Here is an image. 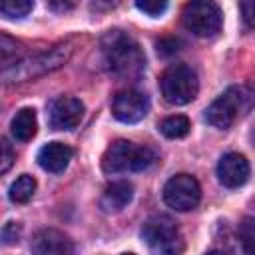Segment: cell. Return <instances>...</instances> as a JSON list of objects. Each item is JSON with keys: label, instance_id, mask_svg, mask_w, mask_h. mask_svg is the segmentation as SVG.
<instances>
[{"label": "cell", "instance_id": "obj_26", "mask_svg": "<svg viewBox=\"0 0 255 255\" xmlns=\"http://www.w3.org/2000/svg\"><path fill=\"white\" fill-rule=\"evenodd\" d=\"M179 40H175V38H165V40H159L157 42V52H161V54H173V52H177L179 48Z\"/></svg>", "mask_w": 255, "mask_h": 255}, {"label": "cell", "instance_id": "obj_10", "mask_svg": "<svg viewBox=\"0 0 255 255\" xmlns=\"http://www.w3.org/2000/svg\"><path fill=\"white\" fill-rule=\"evenodd\" d=\"M84 116V104L74 96H60L50 104V126L54 129H74Z\"/></svg>", "mask_w": 255, "mask_h": 255}, {"label": "cell", "instance_id": "obj_11", "mask_svg": "<svg viewBox=\"0 0 255 255\" xmlns=\"http://www.w3.org/2000/svg\"><path fill=\"white\" fill-rule=\"evenodd\" d=\"M249 161L245 159V155L229 151L225 153L219 163H217V179L221 185L233 189V187H241L247 179H249Z\"/></svg>", "mask_w": 255, "mask_h": 255}, {"label": "cell", "instance_id": "obj_21", "mask_svg": "<svg viewBox=\"0 0 255 255\" xmlns=\"http://www.w3.org/2000/svg\"><path fill=\"white\" fill-rule=\"evenodd\" d=\"M20 233H22V225L18 221H8L0 231V241L6 245H14V243H18Z\"/></svg>", "mask_w": 255, "mask_h": 255}, {"label": "cell", "instance_id": "obj_16", "mask_svg": "<svg viewBox=\"0 0 255 255\" xmlns=\"http://www.w3.org/2000/svg\"><path fill=\"white\" fill-rule=\"evenodd\" d=\"M22 56H24V46L6 34H0V68L6 70L14 66L16 62L22 60Z\"/></svg>", "mask_w": 255, "mask_h": 255}, {"label": "cell", "instance_id": "obj_4", "mask_svg": "<svg viewBox=\"0 0 255 255\" xmlns=\"http://www.w3.org/2000/svg\"><path fill=\"white\" fill-rule=\"evenodd\" d=\"M161 96L171 106H185L189 104L199 90L197 74L187 64H171L163 70L159 78Z\"/></svg>", "mask_w": 255, "mask_h": 255}, {"label": "cell", "instance_id": "obj_1", "mask_svg": "<svg viewBox=\"0 0 255 255\" xmlns=\"http://www.w3.org/2000/svg\"><path fill=\"white\" fill-rule=\"evenodd\" d=\"M102 54L112 70L122 80H135L145 70V56L139 44L122 30H110L102 38Z\"/></svg>", "mask_w": 255, "mask_h": 255}, {"label": "cell", "instance_id": "obj_13", "mask_svg": "<svg viewBox=\"0 0 255 255\" xmlns=\"http://www.w3.org/2000/svg\"><path fill=\"white\" fill-rule=\"evenodd\" d=\"M74 155V149L62 141H50L38 151V163L42 169L50 173H60L68 167L70 159Z\"/></svg>", "mask_w": 255, "mask_h": 255}, {"label": "cell", "instance_id": "obj_24", "mask_svg": "<svg viewBox=\"0 0 255 255\" xmlns=\"http://www.w3.org/2000/svg\"><path fill=\"white\" fill-rule=\"evenodd\" d=\"M78 2L80 0H46V6L54 12H70L78 6Z\"/></svg>", "mask_w": 255, "mask_h": 255}, {"label": "cell", "instance_id": "obj_20", "mask_svg": "<svg viewBox=\"0 0 255 255\" xmlns=\"http://www.w3.org/2000/svg\"><path fill=\"white\" fill-rule=\"evenodd\" d=\"M135 6L147 16H161L167 10V0H135Z\"/></svg>", "mask_w": 255, "mask_h": 255}, {"label": "cell", "instance_id": "obj_14", "mask_svg": "<svg viewBox=\"0 0 255 255\" xmlns=\"http://www.w3.org/2000/svg\"><path fill=\"white\" fill-rule=\"evenodd\" d=\"M131 197H133V185L129 181H114L104 189L100 197V207L106 213H118L131 201Z\"/></svg>", "mask_w": 255, "mask_h": 255}, {"label": "cell", "instance_id": "obj_19", "mask_svg": "<svg viewBox=\"0 0 255 255\" xmlns=\"http://www.w3.org/2000/svg\"><path fill=\"white\" fill-rule=\"evenodd\" d=\"M34 0H0V12L8 18H24L30 14Z\"/></svg>", "mask_w": 255, "mask_h": 255}, {"label": "cell", "instance_id": "obj_15", "mask_svg": "<svg viewBox=\"0 0 255 255\" xmlns=\"http://www.w3.org/2000/svg\"><path fill=\"white\" fill-rule=\"evenodd\" d=\"M10 129H12V135L18 141H30L36 135V129H38L36 112L32 108H22L20 112H16V116L12 118Z\"/></svg>", "mask_w": 255, "mask_h": 255}, {"label": "cell", "instance_id": "obj_6", "mask_svg": "<svg viewBox=\"0 0 255 255\" xmlns=\"http://www.w3.org/2000/svg\"><path fill=\"white\" fill-rule=\"evenodd\" d=\"M141 237L155 253H179L183 251V239L177 223L167 215H153L141 227Z\"/></svg>", "mask_w": 255, "mask_h": 255}, {"label": "cell", "instance_id": "obj_2", "mask_svg": "<svg viewBox=\"0 0 255 255\" xmlns=\"http://www.w3.org/2000/svg\"><path fill=\"white\" fill-rule=\"evenodd\" d=\"M72 44H58V46H52L50 50L46 52H40L32 58H22L20 62H16L14 66L6 68L2 72L4 80L8 82H26V80H34V78H40V76H46L58 68H62L70 56H72Z\"/></svg>", "mask_w": 255, "mask_h": 255}, {"label": "cell", "instance_id": "obj_22", "mask_svg": "<svg viewBox=\"0 0 255 255\" xmlns=\"http://www.w3.org/2000/svg\"><path fill=\"white\" fill-rule=\"evenodd\" d=\"M14 149H12V145L6 141V139H2L0 137V175L2 173H6L12 165H14Z\"/></svg>", "mask_w": 255, "mask_h": 255}, {"label": "cell", "instance_id": "obj_9", "mask_svg": "<svg viewBox=\"0 0 255 255\" xmlns=\"http://www.w3.org/2000/svg\"><path fill=\"white\" fill-rule=\"evenodd\" d=\"M149 110V100L137 90H122L112 100V114L124 124H137L145 118Z\"/></svg>", "mask_w": 255, "mask_h": 255}, {"label": "cell", "instance_id": "obj_23", "mask_svg": "<svg viewBox=\"0 0 255 255\" xmlns=\"http://www.w3.org/2000/svg\"><path fill=\"white\" fill-rule=\"evenodd\" d=\"M239 239L245 243V251H253L251 243H253V219L251 217H245L243 223L239 225Z\"/></svg>", "mask_w": 255, "mask_h": 255}, {"label": "cell", "instance_id": "obj_5", "mask_svg": "<svg viewBox=\"0 0 255 255\" xmlns=\"http://www.w3.org/2000/svg\"><path fill=\"white\" fill-rule=\"evenodd\" d=\"M221 10L215 0H187L181 8V24L199 38H211L221 30Z\"/></svg>", "mask_w": 255, "mask_h": 255}, {"label": "cell", "instance_id": "obj_8", "mask_svg": "<svg viewBox=\"0 0 255 255\" xmlns=\"http://www.w3.org/2000/svg\"><path fill=\"white\" fill-rule=\"evenodd\" d=\"M201 199V187L189 173H177L163 185V201L175 211H189Z\"/></svg>", "mask_w": 255, "mask_h": 255}, {"label": "cell", "instance_id": "obj_18", "mask_svg": "<svg viewBox=\"0 0 255 255\" xmlns=\"http://www.w3.org/2000/svg\"><path fill=\"white\" fill-rule=\"evenodd\" d=\"M189 128H191V124H189V120H187L185 116H169V118H165V120L159 124L161 133H163L165 137H169V139L185 137V135L189 133Z\"/></svg>", "mask_w": 255, "mask_h": 255}, {"label": "cell", "instance_id": "obj_25", "mask_svg": "<svg viewBox=\"0 0 255 255\" xmlns=\"http://www.w3.org/2000/svg\"><path fill=\"white\" fill-rule=\"evenodd\" d=\"M239 10H241V16L245 20V26L253 28V0H241Z\"/></svg>", "mask_w": 255, "mask_h": 255}, {"label": "cell", "instance_id": "obj_3", "mask_svg": "<svg viewBox=\"0 0 255 255\" xmlns=\"http://www.w3.org/2000/svg\"><path fill=\"white\" fill-rule=\"evenodd\" d=\"M155 161V151L149 145H137L128 139L114 141L102 155V169L110 175L126 171H141Z\"/></svg>", "mask_w": 255, "mask_h": 255}, {"label": "cell", "instance_id": "obj_7", "mask_svg": "<svg viewBox=\"0 0 255 255\" xmlns=\"http://www.w3.org/2000/svg\"><path fill=\"white\" fill-rule=\"evenodd\" d=\"M245 100H247V92L243 86H231L227 88L221 96H217L205 110V120L207 124H211L213 128L219 129H227L235 124V120L239 118V114L245 108Z\"/></svg>", "mask_w": 255, "mask_h": 255}, {"label": "cell", "instance_id": "obj_12", "mask_svg": "<svg viewBox=\"0 0 255 255\" xmlns=\"http://www.w3.org/2000/svg\"><path fill=\"white\" fill-rule=\"evenodd\" d=\"M30 249L34 253H42V255H46V253L68 255V253H74V243L62 231L46 227V229H40L34 233V237L30 241Z\"/></svg>", "mask_w": 255, "mask_h": 255}, {"label": "cell", "instance_id": "obj_17", "mask_svg": "<svg viewBox=\"0 0 255 255\" xmlns=\"http://www.w3.org/2000/svg\"><path fill=\"white\" fill-rule=\"evenodd\" d=\"M34 191H36V179L28 173L20 175L12 185H10V191H8V197L10 201L14 203H28L32 197H34Z\"/></svg>", "mask_w": 255, "mask_h": 255}]
</instances>
